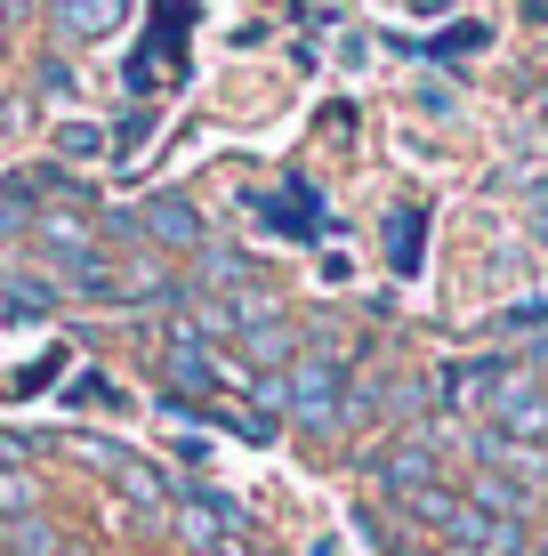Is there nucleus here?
<instances>
[{"mask_svg": "<svg viewBox=\"0 0 548 556\" xmlns=\"http://www.w3.org/2000/svg\"><path fill=\"white\" fill-rule=\"evenodd\" d=\"M493 435H508V444H524V452H540L548 444V388L533 371H524V363H508L500 371V388H493Z\"/></svg>", "mask_w": 548, "mask_h": 556, "instance_id": "nucleus-1", "label": "nucleus"}, {"mask_svg": "<svg viewBox=\"0 0 548 556\" xmlns=\"http://www.w3.org/2000/svg\"><path fill=\"white\" fill-rule=\"evenodd\" d=\"M339 395H347L339 355H298L291 363V412H298V428H339Z\"/></svg>", "mask_w": 548, "mask_h": 556, "instance_id": "nucleus-2", "label": "nucleus"}, {"mask_svg": "<svg viewBox=\"0 0 548 556\" xmlns=\"http://www.w3.org/2000/svg\"><path fill=\"white\" fill-rule=\"evenodd\" d=\"M138 235L162 242V251H202V210L186 194H154V202H145V218H138Z\"/></svg>", "mask_w": 548, "mask_h": 556, "instance_id": "nucleus-3", "label": "nucleus"}, {"mask_svg": "<svg viewBox=\"0 0 548 556\" xmlns=\"http://www.w3.org/2000/svg\"><path fill=\"white\" fill-rule=\"evenodd\" d=\"M371 476H380V484L395 492V501H404V492L436 484V444H428V435H411V444H395V452H380V459H371Z\"/></svg>", "mask_w": 548, "mask_h": 556, "instance_id": "nucleus-4", "label": "nucleus"}, {"mask_svg": "<svg viewBox=\"0 0 548 556\" xmlns=\"http://www.w3.org/2000/svg\"><path fill=\"white\" fill-rule=\"evenodd\" d=\"M73 452H81V459H98L105 476H122V492H129V501H145V508L162 501V476L145 468L138 452H122V444H89V435H73Z\"/></svg>", "mask_w": 548, "mask_h": 556, "instance_id": "nucleus-5", "label": "nucleus"}, {"mask_svg": "<svg viewBox=\"0 0 548 556\" xmlns=\"http://www.w3.org/2000/svg\"><path fill=\"white\" fill-rule=\"evenodd\" d=\"M49 16H56L65 41H105V33L129 16V0H49Z\"/></svg>", "mask_w": 548, "mask_h": 556, "instance_id": "nucleus-6", "label": "nucleus"}, {"mask_svg": "<svg viewBox=\"0 0 548 556\" xmlns=\"http://www.w3.org/2000/svg\"><path fill=\"white\" fill-rule=\"evenodd\" d=\"M468 501H476L484 516H517V525H533V501H540V492L517 484V476H500V468H484L476 484H468Z\"/></svg>", "mask_w": 548, "mask_h": 556, "instance_id": "nucleus-7", "label": "nucleus"}, {"mask_svg": "<svg viewBox=\"0 0 548 556\" xmlns=\"http://www.w3.org/2000/svg\"><path fill=\"white\" fill-rule=\"evenodd\" d=\"M33 508H41V476L33 468H0V516L16 525V516H33Z\"/></svg>", "mask_w": 548, "mask_h": 556, "instance_id": "nucleus-8", "label": "nucleus"}, {"mask_svg": "<svg viewBox=\"0 0 548 556\" xmlns=\"http://www.w3.org/2000/svg\"><path fill=\"white\" fill-rule=\"evenodd\" d=\"M9 548H16V556H56V532L41 525V516H16V525H9Z\"/></svg>", "mask_w": 548, "mask_h": 556, "instance_id": "nucleus-9", "label": "nucleus"}, {"mask_svg": "<svg viewBox=\"0 0 548 556\" xmlns=\"http://www.w3.org/2000/svg\"><path fill=\"white\" fill-rule=\"evenodd\" d=\"M242 355H258V363L291 355V331H282V323H251V331H242Z\"/></svg>", "mask_w": 548, "mask_h": 556, "instance_id": "nucleus-10", "label": "nucleus"}, {"mask_svg": "<svg viewBox=\"0 0 548 556\" xmlns=\"http://www.w3.org/2000/svg\"><path fill=\"white\" fill-rule=\"evenodd\" d=\"M56 299H65L56 282H33V275H16V282H9V306H16V315H41V306H56Z\"/></svg>", "mask_w": 548, "mask_h": 556, "instance_id": "nucleus-11", "label": "nucleus"}, {"mask_svg": "<svg viewBox=\"0 0 548 556\" xmlns=\"http://www.w3.org/2000/svg\"><path fill=\"white\" fill-rule=\"evenodd\" d=\"M56 153H73V162H89V153H105V138H98V129H89V122H65V129H56Z\"/></svg>", "mask_w": 548, "mask_h": 556, "instance_id": "nucleus-12", "label": "nucleus"}, {"mask_svg": "<svg viewBox=\"0 0 548 556\" xmlns=\"http://www.w3.org/2000/svg\"><path fill=\"white\" fill-rule=\"evenodd\" d=\"M387 251H395V266L420 258V210H404V218H395V242H387Z\"/></svg>", "mask_w": 548, "mask_h": 556, "instance_id": "nucleus-13", "label": "nucleus"}, {"mask_svg": "<svg viewBox=\"0 0 548 556\" xmlns=\"http://www.w3.org/2000/svg\"><path fill=\"white\" fill-rule=\"evenodd\" d=\"M0 468H25V444H16V435H0Z\"/></svg>", "mask_w": 548, "mask_h": 556, "instance_id": "nucleus-14", "label": "nucleus"}, {"mask_svg": "<svg viewBox=\"0 0 548 556\" xmlns=\"http://www.w3.org/2000/svg\"><path fill=\"white\" fill-rule=\"evenodd\" d=\"M16 9H25V0H0V25H9V16H16Z\"/></svg>", "mask_w": 548, "mask_h": 556, "instance_id": "nucleus-15", "label": "nucleus"}]
</instances>
